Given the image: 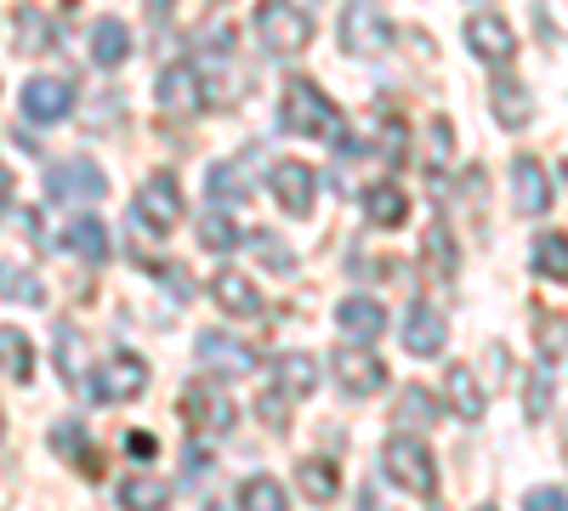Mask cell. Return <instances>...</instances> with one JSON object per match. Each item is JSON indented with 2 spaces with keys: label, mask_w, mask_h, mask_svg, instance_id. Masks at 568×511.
<instances>
[{
  "label": "cell",
  "mask_w": 568,
  "mask_h": 511,
  "mask_svg": "<svg viewBox=\"0 0 568 511\" xmlns=\"http://www.w3.org/2000/svg\"><path fill=\"white\" fill-rule=\"evenodd\" d=\"M336 324H342V336H347L353 347H369V341H382V330H387V313L375 307L369 296H347V302L336 307Z\"/></svg>",
  "instance_id": "ac0fdd59"
},
{
  "label": "cell",
  "mask_w": 568,
  "mask_h": 511,
  "mask_svg": "<svg viewBox=\"0 0 568 511\" xmlns=\"http://www.w3.org/2000/svg\"><path fill=\"white\" fill-rule=\"evenodd\" d=\"M205 194H211L216 211H222V205H245V182H240V171H233V165H216L211 182H205Z\"/></svg>",
  "instance_id": "e575fe53"
},
{
  "label": "cell",
  "mask_w": 568,
  "mask_h": 511,
  "mask_svg": "<svg viewBox=\"0 0 568 511\" xmlns=\"http://www.w3.org/2000/svg\"><path fill=\"white\" fill-rule=\"evenodd\" d=\"M142 392H149V364L136 352H109L103 369L91 376V398H103V403H131Z\"/></svg>",
  "instance_id": "8992f818"
},
{
  "label": "cell",
  "mask_w": 568,
  "mask_h": 511,
  "mask_svg": "<svg viewBox=\"0 0 568 511\" xmlns=\"http://www.w3.org/2000/svg\"><path fill=\"white\" fill-rule=\"evenodd\" d=\"M398 336H404V352H415V358H438L444 341H449V324H444V313H438L433 302H409Z\"/></svg>",
  "instance_id": "7c38bea8"
},
{
  "label": "cell",
  "mask_w": 568,
  "mask_h": 511,
  "mask_svg": "<svg viewBox=\"0 0 568 511\" xmlns=\"http://www.w3.org/2000/svg\"><path fill=\"white\" fill-rule=\"evenodd\" d=\"M160 109L165 114H200L205 109V91H200V69L194 63H171L160 74Z\"/></svg>",
  "instance_id": "4fadbf2b"
},
{
  "label": "cell",
  "mask_w": 568,
  "mask_h": 511,
  "mask_svg": "<svg viewBox=\"0 0 568 511\" xmlns=\"http://www.w3.org/2000/svg\"><path fill=\"white\" fill-rule=\"evenodd\" d=\"M205 511H233V505H222V500H216V505H205Z\"/></svg>",
  "instance_id": "f6af8a7d"
},
{
  "label": "cell",
  "mask_w": 568,
  "mask_h": 511,
  "mask_svg": "<svg viewBox=\"0 0 568 511\" xmlns=\"http://www.w3.org/2000/svg\"><path fill=\"white\" fill-rule=\"evenodd\" d=\"M194 352H200V358H205L211 369H227V376H251V369H256L251 347H245V341H227L222 330H205Z\"/></svg>",
  "instance_id": "44dd1931"
},
{
  "label": "cell",
  "mask_w": 568,
  "mask_h": 511,
  "mask_svg": "<svg viewBox=\"0 0 568 511\" xmlns=\"http://www.w3.org/2000/svg\"><path fill=\"white\" fill-rule=\"evenodd\" d=\"M200 245L216 251V256H227V251H240V245H245V234H240V227H233L222 211H211V216L200 222Z\"/></svg>",
  "instance_id": "1f68e13d"
},
{
  "label": "cell",
  "mask_w": 568,
  "mask_h": 511,
  "mask_svg": "<svg viewBox=\"0 0 568 511\" xmlns=\"http://www.w3.org/2000/svg\"><path fill=\"white\" fill-rule=\"evenodd\" d=\"M131 222L142 227V234H171V227L182 222V188H176L171 171H154V176L136 182V194H131Z\"/></svg>",
  "instance_id": "277c9868"
},
{
  "label": "cell",
  "mask_w": 568,
  "mask_h": 511,
  "mask_svg": "<svg viewBox=\"0 0 568 511\" xmlns=\"http://www.w3.org/2000/svg\"><path fill=\"white\" fill-rule=\"evenodd\" d=\"M240 511H284L278 478H251V483L240 489Z\"/></svg>",
  "instance_id": "836d02e7"
},
{
  "label": "cell",
  "mask_w": 568,
  "mask_h": 511,
  "mask_svg": "<svg viewBox=\"0 0 568 511\" xmlns=\"http://www.w3.org/2000/svg\"><path fill=\"white\" fill-rule=\"evenodd\" d=\"M426 160H433V165L449 160V120H433V125H426Z\"/></svg>",
  "instance_id": "74e56055"
},
{
  "label": "cell",
  "mask_w": 568,
  "mask_h": 511,
  "mask_svg": "<svg viewBox=\"0 0 568 511\" xmlns=\"http://www.w3.org/2000/svg\"><path fill=\"white\" fill-rule=\"evenodd\" d=\"M58 376L69 381V392H91V376H85V336L63 318L58 324Z\"/></svg>",
  "instance_id": "7402d4cb"
},
{
  "label": "cell",
  "mask_w": 568,
  "mask_h": 511,
  "mask_svg": "<svg viewBox=\"0 0 568 511\" xmlns=\"http://www.w3.org/2000/svg\"><path fill=\"white\" fill-rule=\"evenodd\" d=\"M18 29H23V40H18L23 52H34V45H45V40H40V12H34V7H23V12H18Z\"/></svg>",
  "instance_id": "60d3db41"
},
{
  "label": "cell",
  "mask_w": 568,
  "mask_h": 511,
  "mask_svg": "<svg viewBox=\"0 0 568 511\" xmlns=\"http://www.w3.org/2000/svg\"><path fill=\"white\" fill-rule=\"evenodd\" d=\"M0 432H7V415H0Z\"/></svg>",
  "instance_id": "7dc6e473"
},
{
  "label": "cell",
  "mask_w": 568,
  "mask_h": 511,
  "mask_svg": "<svg viewBox=\"0 0 568 511\" xmlns=\"http://www.w3.org/2000/svg\"><path fill=\"white\" fill-rule=\"evenodd\" d=\"M149 7H154V12H160V18H165V12H171V7H176V0H149Z\"/></svg>",
  "instance_id": "ee69618b"
},
{
  "label": "cell",
  "mask_w": 568,
  "mask_h": 511,
  "mask_svg": "<svg viewBox=\"0 0 568 511\" xmlns=\"http://www.w3.org/2000/svg\"><path fill=\"white\" fill-rule=\"evenodd\" d=\"M256 34L273 58H296L307 52V40H313V18L296 7V0H262L256 7Z\"/></svg>",
  "instance_id": "7a4b0ae2"
},
{
  "label": "cell",
  "mask_w": 568,
  "mask_h": 511,
  "mask_svg": "<svg viewBox=\"0 0 568 511\" xmlns=\"http://www.w3.org/2000/svg\"><path fill=\"white\" fill-rule=\"evenodd\" d=\"M211 296L222 302V313H227V318H262V313H267L262 290L251 285V278H245L240 267H222V273H216V285H211Z\"/></svg>",
  "instance_id": "9a60e30c"
},
{
  "label": "cell",
  "mask_w": 568,
  "mask_h": 511,
  "mask_svg": "<svg viewBox=\"0 0 568 511\" xmlns=\"http://www.w3.org/2000/svg\"><path fill=\"white\" fill-rule=\"evenodd\" d=\"M262 421H267V427H278V432L291 427V409H284V398H278V392H267V398H262Z\"/></svg>",
  "instance_id": "b9f144b4"
},
{
  "label": "cell",
  "mask_w": 568,
  "mask_h": 511,
  "mask_svg": "<svg viewBox=\"0 0 568 511\" xmlns=\"http://www.w3.org/2000/svg\"><path fill=\"white\" fill-rule=\"evenodd\" d=\"M313 387H318V358H307V352L273 358V387H267V392H278V398H307Z\"/></svg>",
  "instance_id": "ffe728a7"
},
{
  "label": "cell",
  "mask_w": 568,
  "mask_h": 511,
  "mask_svg": "<svg viewBox=\"0 0 568 511\" xmlns=\"http://www.w3.org/2000/svg\"><path fill=\"white\" fill-rule=\"evenodd\" d=\"M426 256H433V273H455V251H449V234H444V222L426 227Z\"/></svg>",
  "instance_id": "d590c367"
},
{
  "label": "cell",
  "mask_w": 568,
  "mask_h": 511,
  "mask_svg": "<svg viewBox=\"0 0 568 511\" xmlns=\"http://www.w3.org/2000/svg\"><path fill=\"white\" fill-rule=\"evenodd\" d=\"M267 188H273V200L291 211V216H307V211H313V194H318V176H313V165H302V160H278V165L267 171Z\"/></svg>",
  "instance_id": "8fae6325"
},
{
  "label": "cell",
  "mask_w": 568,
  "mask_h": 511,
  "mask_svg": "<svg viewBox=\"0 0 568 511\" xmlns=\"http://www.w3.org/2000/svg\"><path fill=\"white\" fill-rule=\"evenodd\" d=\"M0 369H7L12 381H29L34 376V347L18 324H0Z\"/></svg>",
  "instance_id": "484cf974"
},
{
  "label": "cell",
  "mask_w": 568,
  "mask_h": 511,
  "mask_svg": "<svg viewBox=\"0 0 568 511\" xmlns=\"http://www.w3.org/2000/svg\"><path fill=\"white\" fill-rule=\"evenodd\" d=\"M278 125L291 136H324V143H342V109L329 103L313 80H291V85H284Z\"/></svg>",
  "instance_id": "6da1fadb"
},
{
  "label": "cell",
  "mask_w": 568,
  "mask_h": 511,
  "mask_svg": "<svg viewBox=\"0 0 568 511\" xmlns=\"http://www.w3.org/2000/svg\"><path fill=\"white\" fill-rule=\"evenodd\" d=\"M478 511H495V505H478Z\"/></svg>",
  "instance_id": "c3c4849f"
},
{
  "label": "cell",
  "mask_w": 568,
  "mask_h": 511,
  "mask_svg": "<svg viewBox=\"0 0 568 511\" xmlns=\"http://www.w3.org/2000/svg\"><path fill=\"white\" fill-rule=\"evenodd\" d=\"M125 58H131V29L120 18H98V23H91V63L120 69Z\"/></svg>",
  "instance_id": "603a6c76"
},
{
  "label": "cell",
  "mask_w": 568,
  "mask_h": 511,
  "mask_svg": "<svg viewBox=\"0 0 568 511\" xmlns=\"http://www.w3.org/2000/svg\"><path fill=\"white\" fill-rule=\"evenodd\" d=\"M438 403H433V392L426 387H409L404 392V403H398V427H438Z\"/></svg>",
  "instance_id": "d6a6232c"
},
{
  "label": "cell",
  "mask_w": 568,
  "mask_h": 511,
  "mask_svg": "<svg viewBox=\"0 0 568 511\" xmlns=\"http://www.w3.org/2000/svg\"><path fill=\"white\" fill-rule=\"evenodd\" d=\"M103 194H109V176L91 160H58L52 176H45V200H58V205H80V200L98 205Z\"/></svg>",
  "instance_id": "52a82bcc"
},
{
  "label": "cell",
  "mask_w": 568,
  "mask_h": 511,
  "mask_svg": "<svg viewBox=\"0 0 568 511\" xmlns=\"http://www.w3.org/2000/svg\"><path fill=\"white\" fill-rule=\"evenodd\" d=\"M125 454L131 460H154L160 454V438L154 432H125Z\"/></svg>",
  "instance_id": "ab89813d"
},
{
  "label": "cell",
  "mask_w": 568,
  "mask_h": 511,
  "mask_svg": "<svg viewBox=\"0 0 568 511\" xmlns=\"http://www.w3.org/2000/svg\"><path fill=\"white\" fill-rule=\"evenodd\" d=\"M165 500H171V494H165L160 478H125V483H120V505H125V511H165Z\"/></svg>",
  "instance_id": "f546056e"
},
{
  "label": "cell",
  "mask_w": 568,
  "mask_h": 511,
  "mask_svg": "<svg viewBox=\"0 0 568 511\" xmlns=\"http://www.w3.org/2000/svg\"><path fill=\"white\" fill-rule=\"evenodd\" d=\"M176 403H182V421L194 432H205V438H222V432H233V421H240L227 387H216V381H187Z\"/></svg>",
  "instance_id": "5b68a950"
},
{
  "label": "cell",
  "mask_w": 568,
  "mask_h": 511,
  "mask_svg": "<svg viewBox=\"0 0 568 511\" xmlns=\"http://www.w3.org/2000/svg\"><path fill=\"white\" fill-rule=\"evenodd\" d=\"M444 392H449V403H455V415L460 421H484V387H478V376H471L466 364H449V376H444Z\"/></svg>",
  "instance_id": "cb8c5ba5"
},
{
  "label": "cell",
  "mask_w": 568,
  "mask_h": 511,
  "mask_svg": "<svg viewBox=\"0 0 568 511\" xmlns=\"http://www.w3.org/2000/svg\"><path fill=\"white\" fill-rule=\"evenodd\" d=\"M63 239H69V251H74L85 267H103V262H109V234H103L98 216H74Z\"/></svg>",
  "instance_id": "d4e9b609"
},
{
  "label": "cell",
  "mask_w": 568,
  "mask_h": 511,
  "mask_svg": "<svg viewBox=\"0 0 568 511\" xmlns=\"http://www.w3.org/2000/svg\"><path fill=\"white\" fill-rule=\"evenodd\" d=\"M256 251H262V256H267V262H273L278 273H291V267H296V256H291V245H278L273 234H256Z\"/></svg>",
  "instance_id": "f35d334b"
},
{
  "label": "cell",
  "mask_w": 568,
  "mask_h": 511,
  "mask_svg": "<svg viewBox=\"0 0 568 511\" xmlns=\"http://www.w3.org/2000/svg\"><path fill=\"white\" fill-rule=\"evenodd\" d=\"M0 188H7V171H0Z\"/></svg>",
  "instance_id": "bcb514c9"
},
{
  "label": "cell",
  "mask_w": 568,
  "mask_h": 511,
  "mask_svg": "<svg viewBox=\"0 0 568 511\" xmlns=\"http://www.w3.org/2000/svg\"><path fill=\"white\" fill-rule=\"evenodd\" d=\"M52 449H58L63 460H74L80 472L98 478V454H85V432H80V421H58V427H52Z\"/></svg>",
  "instance_id": "f1b7e54d"
},
{
  "label": "cell",
  "mask_w": 568,
  "mask_h": 511,
  "mask_svg": "<svg viewBox=\"0 0 568 511\" xmlns=\"http://www.w3.org/2000/svg\"><path fill=\"white\" fill-rule=\"evenodd\" d=\"M296 483H302V494H307L313 505H324V500L342 494V478H336V467H329V460H302Z\"/></svg>",
  "instance_id": "4316f807"
},
{
  "label": "cell",
  "mask_w": 568,
  "mask_h": 511,
  "mask_svg": "<svg viewBox=\"0 0 568 511\" xmlns=\"http://www.w3.org/2000/svg\"><path fill=\"white\" fill-rule=\"evenodd\" d=\"M329 364H336V381H342L347 398H369V392H382V387H387V364L375 358L369 347H342Z\"/></svg>",
  "instance_id": "9c48e42d"
},
{
  "label": "cell",
  "mask_w": 568,
  "mask_h": 511,
  "mask_svg": "<svg viewBox=\"0 0 568 511\" xmlns=\"http://www.w3.org/2000/svg\"><path fill=\"white\" fill-rule=\"evenodd\" d=\"M69 109H74V85H69V80L40 74V80L23 85V120H34V125H58V120H69Z\"/></svg>",
  "instance_id": "30bf717a"
},
{
  "label": "cell",
  "mask_w": 568,
  "mask_h": 511,
  "mask_svg": "<svg viewBox=\"0 0 568 511\" xmlns=\"http://www.w3.org/2000/svg\"><path fill=\"white\" fill-rule=\"evenodd\" d=\"M382 467H387V478L398 483V489H409L415 500H433L438 494V467H433V449H426L420 438H387V449H382Z\"/></svg>",
  "instance_id": "3957f363"
},
{
  "label": "cell",
  "mask_w": 568,
  "mask_h": 511,
  "mask_svg": "<svg viewBox=\"0 0 568 511\" xmlns=\"http://www.w3.org/2000/svg\"><path fill=\"white\" fill-rule=\"evenodd\" d=\"M342 40H347V52H382V45L393 40V29H387V18L375 7L353 0V7L342 12Z\"/></svg>",
  "instance_id": "5bb4252c"
},
{
  "label": "cell",
  "mask_w": 568,
  "mask_h": 511,
  "mask_svg": "<svg viewBox=\"0 0 568 511\" xmlns=\"http://www.w3.org/2000/svg\"><path fill=\"white\" fill-rule=\"evenodd\" d=\"M0 296L7 302H29V307H40L45 302V285L29 273V267H18V262H0Z\"/></svg>",
  "instance_id": "83f0119b"
},
{
  "label": "cell",
  "mask_w": 568,
  "mask_h": 511,
  "mask_svg": "<svg viewBox=\"0 0 568 511\" xmlns=\"http://www.w3.org/2000/svg\"><path fill=\"white\" fill-rule=\"evenodd\" d=\"M364 222H375V227H404L409 222V194L398 188L393 176H382V182L364 188Z\"/></svg>",
  "instance_id": "d6986e66"
},
{
  "label": "cell",
  "mask_w": 568,
  "mask_h": 511,
  "mask_svg": "<svg viewBox=\"0 0 568 511\" xmlns=\"http://www.w3.org/2000/svg\"><path fill=\"white\" fill-rule=\"evenodd\" d=\"M489 109H495V120H500L506 131H524V125L535 120V91L517 80V74H500L495 91H489Z\"/></svg>",
  "instance_id": "e0dca14e"
},
{
  "label": "cell",
  "mask_w": 568,
  "mask_h": 511,
  "mask_svg": "<svg viewBox=\"0 0 568 511\" xmlns=\"http://www.w3.org/2000/svg\"><path fill=\"white\" fill-rule=\"evenodd\" d=\"M551 376H546V369H540V376L529 381V421H540V415H551Z\"/></svg>",
  "instance_id": "8d00e7d4"
},
{
  "label": "cell",
  "mask_w": 568,
  "mask_h": 511,
  "mask_svg": "<svg viewBox=\"0 0 568 511\" xmlns=\"http://www.w3.org/2000/svg\"><path fill=\"white\" fill-rule=\"evenodd\" d=\"M466 45L478 52L484 63H506L517 52V40H511V23L495 18V12H478V18H466Z\"/></svg>",
  "instance_id": "2e32d148"
},
{
  "label": "cell",
  "mask_w": 568,
  "mask_h": 511,
  "mask_svg": "<svg viewBox=\"0 0 568 511\" xmlns=\"http://www.w3.org/2000/svg\"><path fill=\"white\" fill-rule=\"evenodd\" d=\"M535 273H546L551 285H562V278H568V239H562V234H540V245H535Z\"/></svg>",
  "instance_id": "4dcf8cb0"
},
{
  "label": "cell",
  "mask_w": 568,
  "mask_h": 511,
  "mask_svg": "<svg viewBox=\"0 0 568 511\" xmlns=\"http://www.w3.org/2000/svg\"><path fill=\"white\" fill-rule=\"evenodd\" d=\"M524 511H562V489H535L524 500Z\"/></svg>",
  "instance_id": "7bdbcfd3"
},
{
  "label": "cell",
  "mask_w": 568,
  "mask_h": 511,
  "mask_svg": "<svg viewBox=\"0 0 568 511\" xmlns=\"http://www.w3.org/2000/svg\"><path fill=\"white\" fill-rule=\"evenodd\" d=\"M511 200H517V211H524V216H546L551 211L557 182L546 176V165L535 154H517L511 160Z\"/></svg>",
  "instance_id": "ba28073f"
}]
</instances>
